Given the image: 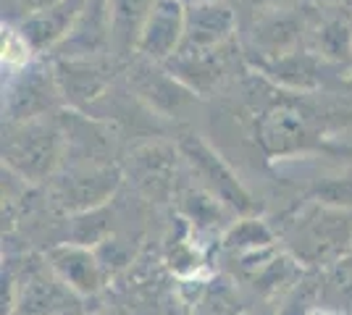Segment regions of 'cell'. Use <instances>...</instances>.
<instances>
[{"label":"cell","instance_id":"3957f363","mask_svg":"<svg viewBox=\"0 0 352 315\" xmlns=\"http://www.w3.org/2000/svg\"><path fill=\"white\" fill-rule=\"evenodd\" d=\"M121 184V174L113 163H85L66 165L53 176L50 197L60 210L82 215L89 210L103 208Z\"/></svg>","mask_w":352,"mask_h":315},{"label":"cell","instance_id":"ba28073f","mask_svg":"<svg viewBox=\"0 0 352 315\" xmlns=\"http://www.w3.org/2000/svg\"><path fill=\"white\" fill-rule=\"evenodd\" d=\"M158 66L161 63L140 58L129 69V84L134 87L137 97L155 108L158 113H179L195 97V92L187 84H182L168 69L161 71Z\"/></svg>","mask_w":352,"mask_h":315},{"label":"cell","instance_id":"5b68a950","mask_svg":"<svg viewBox=\"0 0 352 315\" xmlns=\"http://www.w3.org/2000/svg\"><path fill=\"white\" fill-rule=\"evenodd\" d=\"M187 8L182 0H155L140 27L134 53L140 58L166 66L184 45Z\"/></svg>","mask_w":352,"mask_h":315},{"label":"cell","instance_id":"5bb4252c","mask_svg":"<svg viewBox=\"0 0 352 315\" xmlns=\"http://www.w3.org/2000/svg\"><path fill=\"white\" fill-rule=\"evenodd\" d=\"M176 152L166 150L161 145H145L134 152V171H137V184L147 189L150 195H161L171 189V174L176 171Z\"/></svg>","mask_w":352,"mask_h":315},{"label":"cell","instance_id":"52a82bcc","mask_svg":"<svg viewBox=\"0 0 352 315\" xmlns=\"http://www.w3.org/2000/svg\"><path fill=\"white\" fill-rule=\"evenodd\" d=\"M58 79L50 69L27 66L24 71L14 74L8 90H6V113L8 124L14 121H30L53 116V110L60 103Z\"/></svg>","mask_w":352,"mask_h":315},{"label":"cell","instance_id":"7c38bea8","mask_svg":"<svg viewBox=\"0 0 352 315\" xmlns=\"http://www.w3.org/2000/svg\"><path fill=\"white\" fill-rule=\"evenodd\" d=\"M234 14L221 3H200L187 11V34L182 47H223L234 34Z\"/></svg>","mask_w":352,"mask_h":315},{"label":"cell","instance_id":"6da1fadb","mask_svg":"<svg viewBox=\"0 0 352 315\" xmlns=\"http://www.w3.org/2000/svg\"><path fill=\"white\" fill-rule=\"evenodd\" d=\"M66 158L60 116L14 121L3 135V168L27 184L50 181Z\"/></svg>","mask_w":352,"mask_h":315},{"label":"cell","instance_id":"44dd1931","mask_svg":"<svg viewBox=\"0 0 352 315\" xmlns=\"http://www.w3.org/2000/svg\"><path fill=\"white\" fill-rule=\"evenodd\" d=\"M85 315H111V313H85Z\"/></svg>","mask_w":352,"mask_h":315},{"label":"cell","instance_id":"277c9868","mask_svg":"<svg viewBox=\"0 0 352 315\" xmlns=\"http://www.w3.org/2000/svg\"><path fill=\"white\" fill-rule=\"evenodd\" d=\"M179 155L182 161L190 165L192 176L197 179V187L206 189L208 195H213L226 208L236 210V213H250L255 208L252 197L248 189L236 181V176L229 171V165L221 161L216 152L210 150V145L203 142L197 135H184L179 139Z\"/></svg>","mask_w":352,"mask_h":315},{"label":"cell","instance_id":"2e32d148","mask_svg":"<svg viewBox=\"0 0 352 315\" xmlns=\"http://www.w3.org/2000/svg\"><path fill=\"white\" fill-rule=\"evenodd\" d=\"M223 247L234 257H250L274 247V234L261 218H242L223 234Z\"/></svg>","mask_w":352,"mask_h":315},{"label":"cell","instance_id":"8992f818","mask_svg":"<svg viewBox=\"0 0 352 315\" xmlns=\"http://www.w3.org/2000/svg\"><path fill=\"white\" fill-rule=\"evenodd\" d=\"M45 260L60 281L69 289H74L79 297H95L98 292H103V286L111 279L98 250L89 244H82V242L53 244V247H47Z\"/></svg>","mask_w":352,"mask_h":315},{"label":"cell","instance_id":"d6986e66","mask_svg":"<svg viewBox=\"0 0 352 315\" xmlns=\"http://www.w3.org/2000/svg\"><path fill=\"white\" fill-rule=\"evenodd\" d=\"M310 315H342L337 310H329V307H313V313Z\"/></svg>","mask_w":352,"mask_h":315},{"label":"cell","instance_id":"30bf717a","mask_svg":"<svg viewBox=\"0 0 352 315\" xmlns=\"http://www.w3.org/2000/svg\"><path fill=\"white\" fill-rule=\"evenodd\" d=\"M258 139L268 155H289L308 145L310 126L297 108L274 105L258 121Z\"/></svg>","mask_w":352,"mask_h":315},{"label":"cell","instance_id":"7a4b0ae2","mask_svg":"<svg viewBox=\"0 0 352 315\" xmlns=\"http://www.w3.org/2000/svg\"><path fill=\"white\" fill-rule=\"evenodd\" d=\"M284 242L297 266H334L352 247V213L334 205H310L287 226Z\"/></svg>","mask_w":352,"mask_h":315},{"label":"cell","instance_id":"4fadbf2b","mask_svg":"<svg viewBox=\"0 0 352 315\" xmlns=\"http://www.w3.org/2000/svg\"><path fill=\"white\" fill-rule=\"evenodd\" d=\"M252 40L263 60L284 58L300 50V21L284 11H274L271 16H263L258 21Z\"/></svg>","mask_w":352,"mask_h":315},{"label":"cell","instance_id":"9a60e30c","mask_svg":"<svg viewBox=\"0 0 352 315\" xmlns=\"http://www.w3.org/2000/svg\"><path fill=\"white\" fill-rule=\"evenodd\" d=\"M313 45L323 60L350 63L352 60V16L329 14L313 30Z\"/></svg>","mask_w":352,"mask_h":315},{"label":"cell","instance_id":"ffe728a7","mask_svg":"<svg viewBox=\"0 0 352 315\" xmlns=\"http://www.w3.org/2000/svg\"><path fill=\"white\" fill-rule=\"evenodd\" d=\"M242 315H276V313H271V310H245Z\"/></svg>","mask_w":352,"mask_h":315},{"label":"cell","instance_id":"8fae6325","mask_svg":"<svg viewBox=\"0 0 352 315\" xmlns=\"http://www.w3.org/2000/svg\"><path fill=\"white\" fill-rule=\"evenodd\" d=\"M56 79L60 95L76 108L95 100L108 87V76L100 58H58Z\"/></svg>","mask_w":352,"mask_h":315},{"label":"cell","instance_id":"9c48e42d","mask_svg":"<svg viewBox=\"0 0 352 315\" xmlns=\"http://www.w3.org/2000/svg\"><path fill=\"white\" fill-rule=\"evenodd\" d=\"M85 5H87V0H58L47 8L24 16L19 24V32L24 34V40L30 43L34 53L56 50L72 32L79 14L85 11Z\"/></svg>","mask_w":352,"mask_h":315},{"label":"cell","instance_id":"e0dca14e","mask_svg":"<svg viewBox=\"0 0 352 315\" xmlns=\"http://www.w3.org/2000/svg\"><path fill=\"white\" fill-rule=\"evenodd\" d=\"M248 310L232 281H210L195 297L192 315H242Z\"/></svg>","mask_w":352,"mask_h":315},{"label":"cell","instance_id":"ac0fdd59","mask_svg":"<svg viewBox=\"0 0 352 315\" xmlns=\"http://www.w3.org/2000/svg\"><path fill=\"white\" fill-rule=\"evenodd\" d=\"M16 3L24 8V16H27V14L40 11V8H47V5H53V3H58V0H16Z\"/></svg>","mask_w":352,"mask_h":315}]
</instances>
